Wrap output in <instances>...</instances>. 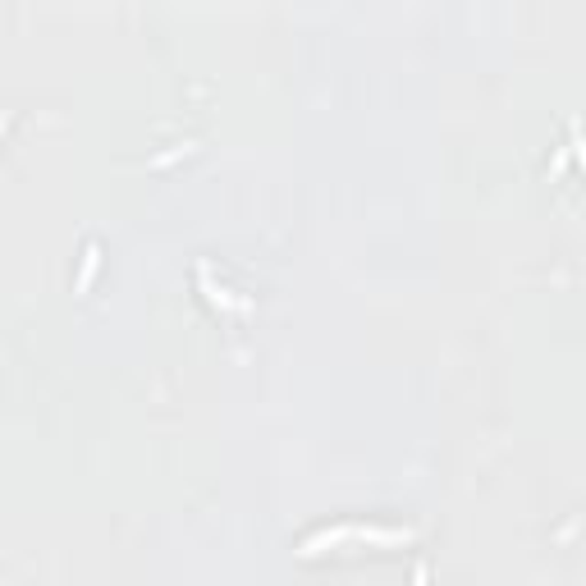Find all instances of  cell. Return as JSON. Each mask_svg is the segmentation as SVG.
Masks as SVG:
<instances>
[{"label":"cell","mask_w":586,"mask_h":586,"mask_svg":"<svg viewBox=\"0 0 586 586\" xmlns=\"http://www.w3.org/2000/svg\"><path fill=\"white\" fill-rule=\"evenodd\" d=\"M197 275H202V293H206V298H211L215 308H225V312H247V308H252L247 298H234V293H229V288H220V284H211V279H206V270H197Z\"/></svg>","instance_id":"obj_1"},{"label":"cell","mask_w":586,"mask_h":586,"mask_svg":"<svg viewBox=\"0 0 586 586\" xmlns=\"http://www.w3.org/2000/svg\"><path fill=\"white\" fill-rule=\"evenodd\" d=\"M97 266H101V252H97V247H88V252H83V270H78V284H74V293H88V284H92Z\"/></svg>","instance_id":"obj_2"},{"label":"cell","mask_w":586,"mask_h":586,"mask_svg":"<svg viewBox=\"0 0 586 586\" xmlns=\"http://www.w3.org/2000/svg\"><path fill=\"white\" fill-rule=\"evenodd\" d=\"M188 152H193V142H183V147H170V152H161V156H152L147 165H152V170H161V165H174V161H179V156H188Z\"/></svg>","instance_id":"obj_3"}]
</instances>
